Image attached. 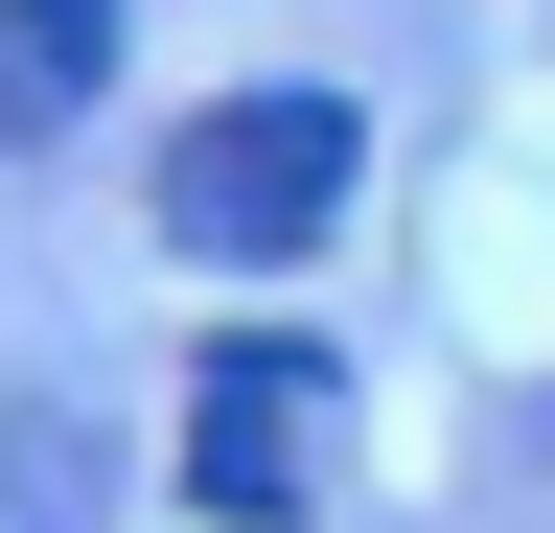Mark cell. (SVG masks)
Returning a JSON list of instances; mask_svg holds the SVG:
<instances>
[{
    "instance_id": "2",
    "label": "cell",
    "mask_w": 555,
    "mask_h": 533,
    "mask_svg": "<svg viewBox=\"0 0 555 533\" xmlns=\"http://www.w3.org/2000/svg\"><path fill=\"white\" fill-rule=\"evenodd\" d=\"M347 163H371L347 93H208L185 140H163V255H324Z\"/></svg>"
},
{
    "instance_id": "3",
    "label": "cell",
    "mask_w": 555,
    "mask_h": 533,
    "mask_svg": "<svg viewBox=\"0 0 555 533\" xmlns=\"http://www.w3.org/2000/svg\"><path fill=\"white\" fill-rule=\"evenodd\" d=\"M93 71H116V0H0V163L69 140V116H93Z\"/></svg>"
},
{
    "instance_id": "4",
    "label": "cell",
    "mask_w": 555,
    "mask_h": 533,
    "mask_svg": "<svg viewBox=\"0 0 555 533\" xmlns=\"http://www.w3.org/2000/svg\"><path fill=\"white\" fill-rule=\"evenodd\" d=\"M93 510H116V464H93V418H69V394L24 418V394H0V533H93Z\"/></svg>"
},
{
    "instance_id": "1",
    "label": "cell",
    "mask_w": 555,
    "mask_h": 533,
    "mask_svg": "<svg viewBox=\"0 0 555 533\" xmlns=\"http://www.w3.org/2000/svg\"><path fill=\"white\" fill-rule=\"evenodd\" d=\"M324 487H347V348L208 325V371H185V510L208 533H301Z\"/></svg>"
}]
</instances>
